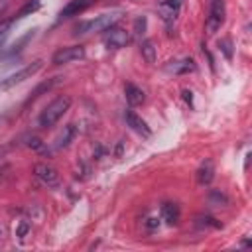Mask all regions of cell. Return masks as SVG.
Listing matches in <instances>:
<instances>
[{"instance_id":"cell-24","label":"cell","mask_w":252,"mask_h":252,"mask_svg":"<svg viewBox=\"0 0 252 252\" xmlns=\"http://www.w3.org/2000/svg\"><path fill=\"white\" fill-rule=\"evenodd\" d=\"M165 4H169L173 10H177L179 12V8H181V4H183V0H165Z\"/></svg>"},{"instance_id":"cell-17","label":"cell","mask_w":252,"mask_h":252,"mask_svg":"<svg viewBox=\"0 0 252 252\" xmlns=\"http://www.w3.org/2000/svg\"><path fill=\"white\" fill-rule=\"evenodd\" d=\"M209 203L211 205H217V207H224V205H228V197L222 193V191H219V189H213L211 193H209Z\"/></svg>"},{"instance_id":"cell-23","label":"cell","mask_w":252,"mask_h":252,"mask_svg":"<svg viewBox=\"0 0 252 252\" xmlns=\"http://www.w3.org/2000/svg\"><path fill=\"white\" fill-rule=\"evenodd\" d=\"M12 22H16V20H14V16H12L10 20H6V22H2V24H0V35H2V33H4V32L10 28V26H12Z\"/></svg>"},{"instance_id":"cell-3","label":"cell","mask_w":252,"mask_h":252,"mask_svg":"<svg viewBox=\"0 0 252 252\" xmlns=\"http://www.w3.org/2000/svg\"><path fill=\"white\" fill-rule=\"evenodd\" d=\"M41 67H43V61H41V59H37V61H33L32 65H26L24 69H20L18 73L8 75L6 79H2V81H0V91H8V89H12V87H16V85L24 83L26 79H32V77H33Z\"/></svg>"},{"instance_id":"cell-12","label":"cell","mask_w":252,"mask_h":252,"mask_svg":"<svg viewBox=\"0 0 252 252\" xmlns=\"http://www.w3.org/2000/svg\"><path fill=\"white\" fill-rule=\"evenodd\" d=\"M124 94H126V100H128L130 106H140V104L146 100V93H144L140 87L132 85V83H128V85L124 87Z\"/></svg>"},{"instance_id":"cell-20","label":"cell","mask_w":252,"mask_h":252,"mask_svg":"<svg viewBox=\"0 0 252 252\" xmlns=\"http://www.w3.org/2000/svg\"><path fill=\"white\" fill-rule=\"evenodd\" d=\"M219 49L224 53L226 59L232 57V41H230V39H220V41H219Z\"/></svg>"},{"instance_id":"cell-10","label":"cell","mask_w":252,"mask_h":252,"mask_svg":"<svg viewBox=\"0 0 252 252\" xmlns=\"http://www.w3.org/2000/svg\"><path fill=\"white\" fill-rule=\"evenodd\" d=\"M161 219L169 224V226H173V224H177L179 222V217H181V209H179V205L177 203H163L161 205Z\"/></svg>"},{"instance_id":"cell-11","label":"cell","mask_w":252,"mask_h":252,"mask_svg":"<svg viewBox=\"0 0 252 252\" xmlns=\"http://www.w3.org/2000/svg\"><path fill=\"white\" fill-rule=\"evenodd\" d=\"M213 177H215V163H213V159H205L197 169V183L209 185L213 181Z\"/></svg>"},{"instance_id":"cell-4","label":"cell","mask_w":252,"mask_h":252,"mask_svg":"<svg viewBox=\"0 0 252 252\" xmlns=\"http://www.w3.org/2000/svg\"><path fill=\"white\" fill-rule=\"evenodd\" d=\"M224 16H226L224 0H213L211 2V12H209V18H207V33L209 35H213L224 24Z\"/></svg>"},{"instance_id":"cell-25","label":"cell","mask_w":252,"mask_h":252,"mask_svg":"<svg viewBox=\"0 0 252 252\" xmlns=\"http://www.w3.org/2000/svg\"><path fill=\"white\" fill-rule=\"evenodd\" d=\"M183 98H185V100H187V102H189V104H191V100H193V93H191V91H187V89H185V91H183Z\"/></svg>"},{"instance_id":"cell-16","label":"cell","mask_w":252,"mask_h":252,"mask_svg":"<svg viewBox=\"0 0 252 252\" xmlns=\"http://www.w3.org/2000/svg\"><path fill=\"white\" fill-rule=\"evenodd\" d=\"M140 51H142V55H144V59H146L148 63H154V61H156V47H154V43H152L150 39H146V41L140 45Z\"/></svg>"},{"instance_id":"cell-19","label":"cell","mask_w":252,"mask_h":252,"mask_svg":"<svg viewBox=\"0 0 252 252\" xmlns=\"http://www.w3.org/2000/svg\"><path fill=\"white\" fill-rule=\"evenodd\" d=\"M39 4H41L39 0L28 2V4H26V6H24V8H22V10H20V12H18V14L14 16V20H20V18H24V16H28V14H32V12H35V10L39 8Z\"/></svg>"},{"instance_id":"cell-8","label":"cell","mask_w":252,"mask_h":252,"mask_svg":"<svg viewBox=\"0 0 252 252\" xmlns=\"http://www.w3.org/2000/svg\"><path fill=\"white\" fill-rule=\"evenodd\" d=\"M124 118H126V124H128L134 132H138V134H142V136H146V138L152 134V130H150V126L146 124V120H144L142 116H138L134 110H126Z\"/></svg>"},{"instance_id":"cell-13","label":"cell","mask_w":252,"mask_h":252,"mask_svg":"<svg viewBox=\"0 0 252 252\" xmlns=\"http://www.w3.org/2000/svg\"><path fill=\"white\" fill-rule=\"evenodd\" d=\"M195 61L193 59H181V61H171V65H167V71L169 73H177V75H183V73H191L195 71Z\"/></svg>"},{"instance_id":"cell-9","label":"cell","mask_w":252,"mask_h":252,"mask_svg":"<svg viewBox=\"0 0 252 252\" xmlns=\"http://www.w3.org/2000/svg\"><path fill=\"white\" fill-rule=\"evenodd\" d=\"M91 4H93V0H71V2L59 12V20H67V18H71V16H77V14H81L83 10H87Z\"/></svg>"},{"instance_id":"cell-15","label":"cell","mask_w":252,"mask_h":252,"mask_svg":"<svg viewBox=\"0 0 252 252\" xmlns=\"http://www.w3.org/2000/svg\"><path fill=\"white\" fill-rule=\"evenodd\" d=\"M177 14H179V12H177V10H173L169 4H165V2H161V4H159V16H161V20H163V22H167V24H169V22H173V20L177 18Z\"/></svg>"},{"instance_id":"cell-7","label":"cell","mask_w":252,"mask_h":252,"mask_svg":"<svg viewBox=\"0 0 252 252\" xmlns=\"http://www.w3.org/2000/svg\"><path fill=\"white\" fill-rule=\"evenodd\" d=\"M33 173H35V177H37L43 185H47V187H55V185L59 183V173H57V169H55L53 165H49V163H35V165H33Z\"/></svg>"},{"instance_id":"cell-1","label":"cell","mask_w":252,"mask_h":252,"mask_svg":"<svg viewBox=\"0 0 252 252\" xmlns=\"http://www.w3.org/2000/svg\"><path fill=\"white\" fill-rule=\"evenodd\" d=\"M69 106H71V96H69V94L57 96L55 100H51V102L41 110V114H39V118H37V124H39L41 128H51V126H55V124L63 118V114L69 110Z\"/></svg>"},{"instance_id":"cell-26","label":"cell","mask_w":252,"mask_h":252,"mask_svg":"<svg viewBox=\"0 0 252 252\" xmlns=\"http://www.w3.org/2000/svg\"><path fill=\"white\" fill-rule=\"evenodd\" d=\"M158 224H159V220H158V219H154V217H152V219H148V226H150V228H156Z\"/></svg>"},{"instance_id":"cell-22","label":"cell","mask_w":252,"mask_h":252,"mask_svg":"<svg viewBox=\"0 0 252 252\" xmlns=\"http://www.w3.org/2000/svg\"><path fill=\"white\" fill-rule=\"evenodd\" d=\"M28 146H30V148H35V150H37V148H41V140L33 136V138H30V140H28Z\"/></svg>"},{"instance_id":"cell-6","label":"cell","mask_w":252,"mask_h":252,"mask_svg":"<svg viewBox=\"0 0 252 252\" xmlns=\"http://www.w3.org/2000/svg\"><path fill=\"white\" fill-rule=\"evenodd\" d=\"M104 43H106V47H110V49L126 47V45L130 43V32H126L124 28L112 26V28H108V32H106V35H104Z\"/></svg>"},{"instance_id":"cell-14","label":"cell","mask_w":252,"mask_h":252,"mask_svg":"<svg viewBox=\"0 0 252 252\" xmlns=\"http://www.w3.org/2000/svg\"><path fill=\"white\" fill-rule=\"evenodd\" d=\"M73 136H75V126H73V124H67V126L63 128V132L59 134V138H57V142H55V148H67L69 142L73 140Z\"/></svg>"},{"instance_id":"cell-21","label":"cell","mask_w":252,"mask_h":252,"mask_svg":"<svg viewBox=\"0 0 252 252\" xmlns=\"http://www.w3.org/2000/svg\"><path fill=\"white\" fill-rule=\"evenodd\" d=\"M28 230H30V222H28V220H22V222H20V226H18V230H16V236L24 238V236L28 234Z\"/></svg>"},{"instance_id":"cell-5","label":"cell","mask_w":252,"mask_h":252,"mask_svg":"<svg viewBox=\"0 0 252 252\" xmlns=\"http://www.w3.org/2000/svg\"><path fill=\"white\" fill-rule=\"evenodd\" d=\"M85 57V47L83 45H69V47H61L53 53L51 63L53 65H65V63H73Z\"/></svg>"},{"instance_id":"cell-2","label":"cell","mask_w":252,"mask_h":252,"mask_svg":"<svg viewBox=\"0 0 252 252\" xmlns=\"http://www.w3.org/2000/svg\"><path fill=\"white\" fill-rule=\"evenodd\" d=\"M120 12H106V14H100L93 20H85V22H79L73 30L75 35H85V33H93V32H106L108 28H112L118 20H120Z\"/></svg>"},{"instance_id":"cell-18","label":"cell","mask_w":252,"mask_h":252,"mask_svg":"<svg viewBox=\"0 0 252 252\" xmlns=\"http://www.w3.org/2000/svg\"><path fill=\"white\" fill-rule=\"evenodd\" d=\"M195 224H197V226H203V228H205V226H211V228H220V226H222V224H220L217 219H213V217H197V219H195Z\"/></svg>"}]
</instances>
